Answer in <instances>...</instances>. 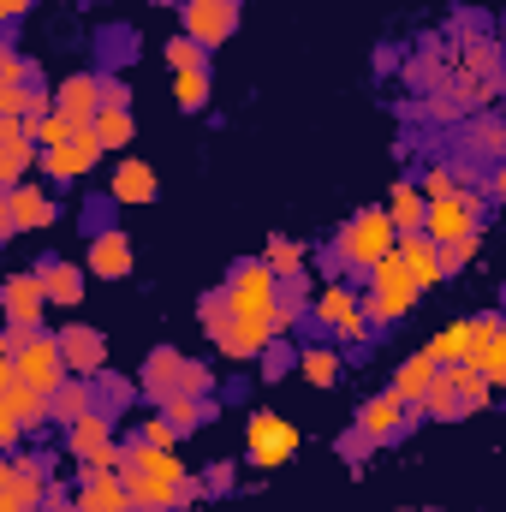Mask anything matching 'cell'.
I'll list each match as a JSON object with an SVG mask.
<instances>
[{
    "instance_id": "ab89813d",
    "label": "cell",
    "mask_w": 506,
    "mask_h": 512,
    "mask_svg": "<svg viewBox=\"0 0 506 512\" xmlns=\"http://www.w3.org/2000/svg\"><path fill=\"white\" fill-rule=\"evenodd\" d=\"M72 120H66V114H42V120H30V137H36V143H42V149H60V143H66V137H72Z\"/></svg>"
},
{
    "instance_id": "ee69618b",
    "label": "cell",
    "mask_w": 506,
    "mask_h": 512,
    "mask_svg": "<svg viewBox=\"0 0 506 512\" xmlns=\"http://www.w3.org/2000/svg\"><path fill=\"white\" fill-rule=\"evenodd\" d=\"M143 441H149V447H179L173 417H167V411H149V417H143Z\"/></svg>"
},
{
    "instance_id": "e575fe53",
    "label": "cell",
    "mask_w": 506,
    "mask_h": 512,
    "mask_svg": "<svg viewBox=\"0 0 506 512\" xmlns=\"http://www.w3.org/2000/svg\"><path fill=\"white\" fill-rule=\"evenodd\" d=\"M161 60H167L173 72H209V48H203L197 36H185V30H179V36L161 48Z\"/></svg>"
},
{
    "instance_id": "83f0119b",
    "label": "cell",
    "mask_w": 506,
    "mask_h": 512,
    "mask_svg": "<svg viewBox=\"0 0 506 512\" xmlns=\"http://www.w3.org/2000/svg\"><path fill=\"white\" fill-rule=\"evenodd\" d=\"M96 411V382H84V376H72V382L54 393V423L60 429H72V423H84Z\"/></svg>"
},
{
    "instance_id": "f35d334b",
    "label": "cell",
    "mask_w": 506,
    "mask_h": 512,
    "mask_svg": "<svg viewBox=\"0 0 506 512\" xmlns=\"http://www.w3.org/2000/svg\"><path fill=\"white\" fill-rule=\"evenodd\" d=\"M96 382H102V405H108V411H126L131 399L143 393V382H131V376H108V370H102Z\"/></svg>"
},
{
    "instance_id": "6da1fadb",
    "label": "cell",
    "mask_w": 506,
    "mask_h": 512,
    "mask_svg": "<svg viewBox=\"0 0 506 512\" xmlns=\"http://www.w3.org/2000/svg\"><path fill=\"white\" fill-rule=\"evenodd\" d=\"M120 471H126V483H131L137 512H173V507H191L197 495H209V483H203V477H191V471H185V459H179L173 447H149V441H143V429L126 441Z\"/></svg>"
},
{
    "instance_id": "8d00e7d4",
    "label": "cell",
    "mask_w": 506,
    "mask_h": 512,
    "mask_svg": "<svg viewBox=\"0 0 506 512\" xmlns=\"http://www.w3.org/2000/svg\"><path fill=\"white\" fill-rule=\"evenodd\" d=\"M471 149H477V155H489V161H506V120L477 114V126H471Z\"/></svg>"
},
{
    "instance_id": "7dc6e473",
    "label": "cell",
    "mask_w": 506,
    "mask_h": 512,
    "mask_svg": "<svg viewBox=\"0 0 506 512\" xmlns=\"http://www.w3.org/2000/svg\"><path fill=\"white\" fill-rule=\"evenodd\" d=\"M459 114H465V102H459L453 90H435V96H429V120H435V126H453Z\"/></svg>"
},
{
    "instance_id": "484cf974",
    "label": "cell",
    "mask_w": 506,
    "mask_h": 512,
    "mask_svg": "<svg viewBox=\"0 0 506 512\" xmlns=\"http://www.w3.org/2000/svg\"><path fill=\"white\" fill-rule=\"evenodd\" d=\"M36 274H42V286H48L54 310H72V304H84V274H90V268H78V262H60V256H54V262H42Z\"/></svg>"
},
{
    "instance_id": "30bf717a",
    "label": "cell",
    "mask_w": 506,
    "mask_h": 512,
    "mask_svg": "<svg viewBox=\"0 0 506 512\" xmlns=\"http://www.w3.org/2000/svg\"><path fill=\"white\" fill-rule=\"evenodd\" d=\"M310 316H316L322 328H334V334H340L346 346H358V340H364V334L376 328V322H370V310H364V298H352V292H346L340 280H328V286L316 292Z\"/></svg>"
},
{
    "instance_id": "2e32d148",
    "label": "cell",
    "mask_w": 506,
    "mask_h": 512,
    "mask_svg": "<svg viewBox=\"0 0 506 512\" xmlns=\"http://www.w3.org/2000/svg\"><path fill=\"white\" fill-rule=\"evenodd\" d=\"M179 30L197 36L203 48H221L239 30V6H215V0H185L179 6Z\"/></svg>"
},
{
    "instance_id": "f907efd6",
    "label": "cell",
    "mask_w": 506,
    "mask_h": 512,
    "mask_svg": "<svg viewBox=\"0 0 506 512\" xmlns=\"http://www.w3.org/2000/svg\"><path fill=\"white\" fill-rule=\"evenodd\" d=\"M203 483H209V495H233L239 465H233V459H221V465H209V471H203Z\"/></svg>"
},
{
    "instance_id": "e0dca14e",
    "label": "cell",
    "mask_w": 506,
    "mask_h": 512,
    "mask_svg": "<svg viewBox=\"0 0 506 512\" xmlns=\"http://www.w3.org/2000/svg\"><path fill=\"white\" fill-rule=\"evenodd\" d=\"M54 108L72 120V126H96L102 114V72H72L54 84Z\"/></svg>"
},
{
    "instance_id": "11a10c76",
    "label": "cell",
    "mask_w": 506,
    "mask_h": 512,
    "mask_svg": "<svg viewBox=\"0 0 506 512\" xmlns=\"http://www.w3.org/2000/svg\"><path fill=\"white\" fill-rule=\"evenodd\" d=\"M42 512H78V495H66L60 483L48 489V501H42Z\"/></svg>"
},
{
    "instance_id": "60d3db41",
    "label": "cell",
    "mask_w": 506,
    "mask_h": 512,
    "mask_svg": "<svg viewBox=\"0 0 506 512\" xmlns=\"http://www.w3.org/2000/svg\"><path fill=\"white\" fill-rule=\"evenodd\" d=\"M417 185H423V197H429V203H435V197L465 191V185H459V167H423V179H417Z\"/></svg>"
},
{
    "instance_id": "9a60e30c",
    "label": "cell",
    "mask_w": 506,
    "mask_h": 512,
    "mask_svg": "<svg viewBox=\"0 0 506 512\" xmlns=\"http://www.w3.org/2000/svg\"><path fill=\"white\" fill-rule=\"evenodd\" d=\"M72 495H78V512H137L126 471H96V465H84V477H78Z\"/></svg>"
},
{
    "instance_id": "f546056e",
    "label": "cell",
    "mask_w": 506,
    "mask_h": 512,
    "mask_svg": "<svg viewBox=\"0 0 506 512\" xmlns=\"http://www.w3.org/2000/svg\"><path fill=\"white\" fill-rule=\"evenodd\" d=\"M262 262H268L280 280H292V274H304V262H310V245H304V239H286V233H274V239L262 245Z\"/></svg>"
},
{
    "instance_id": "836d02e7",
    "label": "cell",
    "mask_w": 506,
    "mask_h": 512,
    "mask_svg": "<svg viewBox=\"0 0 506 512\" xmlns=\"http://www.w3.org/2000/svg\"><path fill=\"white\" fill-rule=\"evenodd\" d=\"M298 370H304L310 387H334L340 382V352H334V346H304V352H298Z\"/></svg>"
},
{
    "instance_id": "6f0895ef",
    "label": "cell",
    "mask_w": 506,
    "mask_h": 512,
    "mask_svg": "<svg viewBox=\"0 0 506 512\" xmlns=\"http://www.w3.org/2000/svg\"><path fill=\"white\" fill-rule=\"evenodd\" d=\"M30 12V0H0V18H24Z\"/></svg>"
},
{
    "instance_id": "603a6c76",
    "label": "cell",
    "mask_w": 506,
    "mask_h": 512,
    "mask_svg": "<svg viewBox=\"0 0 506 512\" xmlns=\"http://www.w3.org/2000/svg\"><path fill=\"white\" fill-rule=\"evenodd\" d=\"M435 376H441V364H435V358H429V346H423V352H411V358L393 370V382H387V387H393L405 405H423V399H429V387H435Z\"/></svg>"
},
{
    "instance_id": "8992f818",
    "label": "cell",
    "mask_w": 506,
    "mask_h": 512,
    "mask_svg": "<svg viewBox=\"0 0 506 512\" xmlns=\"http://www.w3.org/2000/svg\"><path fill=\"white\" fill-rule=\"evenodd\" d=\"M292 453H298V423H286L280 411H251V423H245V459H251L256 471H274Z\"/></svg>"
},
{
    "instance_id": "4fadbf2b",
    "label": "cell",
    "mask_w": 506,
    "mask_h": 512,
    "mask_svg": "<svg viewBox=\"0 0 506 512\" xmlns=\"http://www.w3.org/2000/svg\"><path fill=\"white\" fill-rule=\"evenodd\" d=\"M102 155H108V149H102L96 126H78L72 137H66V143H60V149H42V173L66 185V179H84V173H90Z\"/></svg>"
},
{
    "instance_id": "277c9868",
    "label": "cell",
    "mask_w": 506,
    "mask_h": 512,
    "mask_svg": "<svg viewBox=\"0 0 506 512\" xmlns=\"http://www.w3.org/2000/svg\"><path fill=\"white\" fill-rule=\"evenodd\" d=\"M48 489H54L48 453H6L0 459V512H42Z\"/></svg>"
},
{
    "instance_id": "d6a6232c",
    "label": "cell",
    "mask_w": 506,
    "mask_h": 512,
    "mask_svg": "<svg viewBox=\"0 0 506 512\" xmlns=\"http://www.w3.org/2000/svg\"><path fill=\"white\" fill-rule=\"evenodd\" d=\"M155 411H167L173 417V429L185 435V429H203L209 417H215V399H197V393H173L167 405H155Z\"/></svg>"
},
{
    "instance_id": "5b68a950",
    "label": "cell",
    "mask_w": 506,
    "mask_h": 512,
    "mask_svg": "<svg viewBox=\"0 0 506 512\" xmlns=\"http://www.w3.org/2000/svg\"><path fill=\"white\" fill-rule=\"evenodd\" d=\"M417 298H423V292H417L411 268H405V262H399V251H393V256H387V262L376 268V274H370L364 310H370V322H381V328H387V322H399V316H405Z\"/></svg>"
},
{
    "instance_id": "7a4b0ae2",
    "label": "cell",
    "mask_w": 506,
    "mask_h": 512,
    "mask_svg": "<svg viewBox=\"0 0 506 512\" xmlns=\"http://www.w3.org/2000/svg\"><path fill=\"white\" fill-rule=\"evenodd\" d=\"M221 292H227L233 322H251V328L280 334V328H274V316H280V274H274L268 262H239Z\"/></svg>"
},
{
    "instance_id": "d6986e66",
    "label": "cell",
    "mask_w": 506,
    "mask_h": 512,
    "mask_svg": "<svg viewBox=\"0 0 506 512\" xmlns=\"http://www.w3.org/2000/svg\"><path fill=\"white\" fill-rule=\"evenodd\" d=\"M137 382H143V399H149V405H167V399L185 387V352H179V346H155V352L143 358V376H137Z\"/></svg>"
},
{
    "instance_id": "74e56055",
    "label": "cell",
    "mask_w": 506,
    "mask_h": 512,
    "mask_svg": "<svg viewBox=\"0 0 506 512\" xmlns=\"http://www.w3.org/2000/svg\"><path fill=\"white\" fill-rule=\"evenodd\" d=\"M131 114H96V137H102V149H108V155H114V149H126L131 143Z\"/></svg>"
},
{
    "instance_id": "9c48e42d",
    "label": "cell",
    "mask_w": 506,
    "mask_h": 512,
    "mask_svg": "<svg viewBox=\"0 0 506 512\" xmlns=\"http://www.w3.org/2000/svg\"><path fill=\"white\" fill-rule=\"evenodd\" d=\"M6 328H24V334H36V328H48V310H54V298H48V286H42V274L36 268H18V274H6Z\"/></svg>"
},
{
    "instance_id": "db71d44e",
    "label": "cell",
    "mask_w": 506,
    "mask_h": 512,
    "mask_svg": "<svg viewBox=\"0 0 506 512\" xmlns=\"http://www.w3.org/2000/svg\"><path fill=\"white\" fill-rule=\"evenodd\" d=\"M18 441H24V423L0 411V447H6V453H18Z\"/></svg>"
},
{
    "instance_id": "816d5d0a",
    "label": "cell",
    "mask_w": 506,
    "mask_h": 512,
    "mask_svg": "<svg viewBox=\"0 0 506 512\" xmlns=\"http://www.w3.org/2000/svg\"><path fill=\"white\" fill-rule=\"evenodd\" d=\"M24 108H30V84H0V114L24 120Z\"/></svg>"
},
{
    "instance_id": "b9f144b4",
    "label": "cell",
    "mask_w": 506,
    "mask_h": 512,
    "mask_svg": "<svg viewBox=\"0 0 506 512\" xmlns=\"http://www.w3.org/2000/svg\"><path fill=\"white\" fill-rule=\"evenodd\" d=\"M477 364H483V376H489L495 387H506V322H501V334L477 352Z\"/></svg>"
},
{
    "instance_id": "3957f363",
    "label": "cell",
    "mask_w": 506,
    "mask_h": 512,
    "mask_svg": "<svg viewBox=\"0 0 506 512\" xmlns=\"http://www.w3.org/2000/svg\"><path fill=\"white\" fill-rule=\"evenodd\" d=\"M393 251H399V227H393L387 209H358V215L334 233V256H340L346 268H364V274H376Z\"/></svg>"
},
{
    "instance_id": "cb8c5ba5",
    "label": "cell",
    "mask_w": 506,
    "mask_h": 512,
    "mask_svg": "<svg viewBox=\"0 0 506 512\" xmlns=\"http://www.w3.org/2000/svg\"><path fill=\"white\" fill-rule=\"evenodd\" d=\"M387 215H393L399 233H429V197H423V185L417 179H399L393 197H387Z\"/></svg>"
},
{
    "instance_id": "f5cc1de1",
    "label": "cell",
    "mask_w": 506,
    "mask_h": 512,
    "mask_svg": "<svg viewBox=\"0 0 506 512\" xmlns=\"http://www.w3.org/2000/svg\"><path fill=\"white\" fill-rule=\"evenodd\" d=\"M292 358H298V352H286V346H268V352H262V376H268V382H280V376L292 370Z\"/></svg>"
},
{
    "instance_id": "8fae6325",
    "label": "cell",
    "mask_w": 506,
    "mask_h": 512,
    "mask_svg": "<svg viewBox=\"0 0 506 512\" xmlns=\"http://www.w3.org/2000/svg\"><path fill=\"white\" fill-rule=\"evenodd\" d=\"M42 227H54V197L42 191V185H12L6 197H0V239H12V233H42Z\"/></svg>"
},
{
    "instance_id": "4316f807",
    "label": "cell",
    "mask_w": 506,
    "mask_h": 512,
    "mask_svg": "<svg viewBox=\"0 0 506 512\" xmlns=\"http://www.w3.org/2000/svg\"><path fill=\"white\" fill-rule=\"evenodd\" d=\"M429 358L447 370V364H465V358H477V322H447L435 340H429Z\"/></svg>"
},
{
    "instance_id": "d590c367",
    "label": "cell",
    "mask_w": 506,
    "mask_h": 512,
    "mask_svg": "<svg viewBox=\"0 0 506 512\" xmlns=\"http://www.w3.org/2000/svg\"><path fill=\"white\" fill-rule=\"evenodd\" d=\"M173 102L185 114H203L209 108V72H173Z\"/></svg>"
},
{
    "instance_id": "f6af8a7d",
    "label": "cell",
    "mask_w": 506,
    "mask_h": 512,
    "mask_svg": "<svg viewBox=\"0 0 506 512\" xmlns=\"http://www.w3.org/2000/svg\"><path fill=\"white\" fill-rule=\"evenodd\" d=\"M477 245H483V233H471V239H459V245H441V268H447V274L471 268V262H477Z\"/></svg>"
},
{
    "instance_id": "9f6ffc18",
    "label": "cell",
    "mask_w": 506,
    "mask_h": 512,
    "mask_svg": "<svg viewBox=\"0 0 506 512\" xmlns=\"http://www.w3.org/2000/svg\"><path fill=\"white\" fill-rule=\"evenodd\" d=\"M483 191H489V197H495V203H506V161H495V173H489V179H483Z\"/></svg>"
},
{
    "instance_id": "680465c9",
    "label": "cell",
    "mask_w": 506,
    "mask_h": 512,
    "mask_svg": "<svg viewBox=\"0 0 506 512\" xmlns=\"http://www.w3.org/2000/svg\"><path fill=\"white\" fill-rule=\"evenodd\" d=\"M155 6H185V0H155Z\"/></svg>"
},
{
    "instance_id": "7c38bea8",
    "label": "cell",
    "mask_w": 506,
    "mask_h": 512,
    "mask_svg": "<svg viewBox=\"0 0 506 512\" xmlns=\"http://www.w3.org/2000/svg\"><path fill=\"white\" fill-rule=\"evenodd\" d=\"M42 167V143L30 137V120L18 114H0V185H24V173Z\"/></svg>"
},
{
    "instance_id": "44dd1931",
    "label": "cell",
    "mask_w": 506,
    "mask_h": 512,
    "mask_svg": "<svg viewBox=\"0 0 506 512\" xmlns=\"http://www.w3.org/2000/svg\"><path fill=\"white\" fill-rule=\"evenodd\" d=\"M399 262L411 268L417 292H429V286H441V280H447V268H441V245H435L429 233H399Z\"/></svg>"
},
{
    "instance_id": "91938a15",
    "label": "cell",
    "mask_w": 506,
    "mask_h": 512,
    "mask_svg": "<svg viewBox=\"0 0 506 512\" xmlns=\"http://www.w3.org/2000/svg\"><path fill=\"white\" fill-rule=\"evenodd\" d=\"M215 6H239V0H215Z\"/></svg>"
},
{
    "instance_id": "ba28073f",
    "label": "cell",
    "mask_w": 506,
    "mask_h": 512,
    "mask_svg": "<svg viewBox=\"0 0 506 512\" xmlns=\"http://www.w3.org/2000/svg\"><path fill=\"white\" fill-rule=\"evenodd\" d=\"M483 197H489V191L435 197V203H429V239H435V245H459V239L483 233Z\"/></svg>"
},
{
    "instance_id": "681fc988",
    "label": "cell",
    "mask_w": 506,
    "mask_h": 512,
    "mask_svg": "<svg viewBox=\"0 0 506 512\" xmlns=\"http://www.w3.org/2000/svg\"><path fill=\"white\" fill-rule=\"evenodd\" d=\"M0 84H30V60L18 48H0Z\"/></svg>"
},
{
    "instance_id": "5bb4252c",
    "label": "cell",
    "mask_w": 506,
    "mask_h": 512,
    "mask_svg": "<svg viewBox=\"0 0 506 512\" xmlns=\"http://www.w3.org/2000/svg\"><path fill=\"white\" fill-rule=\"evenodd\" d=\"M54 334H60V352H66V370H72V376L96 382V376L108 370V334H102V328L66 322V328H54Z\"/></svg>"
},
{
    "instance_id": "c3c4849f",
    "label": "cell",
    "mask_w": 506,
    "mask_h": 512,
    "mask_svg": "<svg viewBox=\"0 0 506 512\" xmlns=\"http://www.w3.org/2000/svg\"><path fill=\"white\" fill-rule=\"evenodd\" d=\"M370 453H376V441H370V435H364V429H352V435H340V459H346V465H352V471H358V465H364V459H370Z\"/></svg>"
},
{
    "instance_id": "ffe728a7",
    "label": "cell",
    "mask_w": 506,
    "mask_h": 512,
    "mask_svg": "<svg viewBox=\"0 0 506 512\" xmlns=\"http://www.w3.org/2000/svg\"><path fill=\"white\" fill-rule=\"evenodd\" d=\"M84 268H90L96 280H126L131 274V239L120 233V227H96V233H90Z\"/></svg>"
},
{
    "instance_id": "52a82bcc",
    "label": "cell",
    "mask_w": 506,
    "mask_h": 512,
    "mask_svg": "<svg viewBox=\"0 0 506 512\" xmlns=\"http://www.w3.org/2000/svg\"><path fill=\"white\" fill-rule=\"evenodd\" d=\"M66 453H72L78 465H96V471H120L126 447L114 441V411H90L84 423H72V429H66Z\"/></svg>"
},
{
    "instance_id": "bcb514c9",
    "label": "cell",
    "mask_w": 506,
    "mask_h": 512,
    "mask_svg": "<svg viewBox=\"0 0 506 512\" xmlns=\"http://www.w3.org/2000/svg\"><path fill=\"white\" fill-rule=\"evenodd\" d=\"M179 393L209 399V393H215V370H209V364H197V358H185V387H179Z\"/></svg>"
},
{
    "instance_id": "f1b7e54d",
    "label": "cell",
    "mask_w": 506,
    "mask_h": 512,
    "mask_svg": "<svg viewBox=\"0 0 506 512\" xmlns=\"http://www.w3.org/2000/svg\"><path fill=\"white\" fill-rule=\"evenodd\" d=\"M459 72H471V78H483V84H506V78H501V48H495L489 36H465Z\"/></svg>"
},
{
    "instance_id": "ac0fdd59",
    "label": "cell",
    "mask_w": 506,
    "mask_h": 512,
    "mask_svg": "<svg viewBox=\"0 0 506 512\" xmlns=\"http://www.w3.org/2000/svg\"><path fill=\"white\" fill-rule=\"evenodd\" d=\"M358 429H364L376 447H387L393 435H405V429H411V405L387 387V393H376V399H364V405H358Z\"/></svg>"
},
{
    "instance_id": "1f68e13d",
    "label": "cell",
    "mask_w": 506,
    "mask_h": 512,
    "mask_svg": "<svg viewBox=\"0 0 506 512\" xmlns=\"http://www.w3.org/2000/svg\"><path fill=\"white\" fill-rule=\"evenodd\" d=\"M477 405L459 393V387L447 382V376H435V387H429V399H423V417H441V423H453V417H471Z\"/></svg>"
},
{
    "instance_id": "4dcf8cb0",
    "label": "cell",
    "mask_w": 506,
    "mask_h": 512,
    "mask_svg": "<svg viewBox=\"0 0 506 512\" xmlns=\"http://www.w3.org/2000/svg\"><path fill=\"white\" fill-rule=\"evenodd\" d=\"M447 78H453V66L441 60V48H435V42H429L423 54H411V66H405V84H411V90H441Z\"/></svg>"
},
{
    "instance_id": "7402d4cb",
    "label": "cell",
    "mask_w": 506,
    "mask_h": 512,
    "mask_svg": "<svg viewBox=\"0 0 506 512\" xmlns=\"http://www.w3.org/2000/svg\"><path fill=\"white\" fill-rule=\"evenodd\" d=\"M0 411H6V417H18L24 429L54 423V399H48V393H36L30 382H0Z\"/></svg>"
},
{
    "instance_id": "7bdbcfd3",
    "label": "cell",
    "mask_w": 506,
    "mask_h": 512,
    "mask_svg": "<svg viewBox=\"0 0 506 512\" xmlns=\"http://www.w3.org/2000/svg\"><path fill=\"white\" fill-rule=\"evenodd\" d=\"M102 114H131V84L120 72H102Z\"/></svg>"
},
{
    "instance_id": "d4e9b609",
    "label": "cell",
    "mask_w": 506,
    "mask_h": 512,
    "mask_svg": "<svg viewBox=\"0 0 506 512\" xmlns=\"http://www.w3.org/2000/svg\"><path fill=\"white\" fill-rule=\"evenodd\" d=\"M155 191H161V179H155L149 161H120V167H114V203L143 209V203H155Z\"/></svg>"
}]
</instances>
